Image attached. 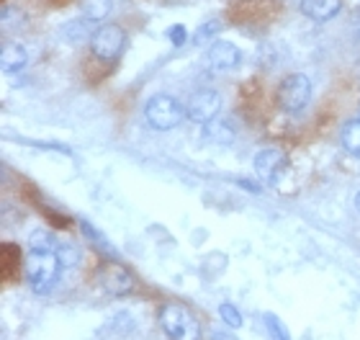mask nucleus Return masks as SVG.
<instances>
[{
    "instance_id": "nucleus-1",
    "label": "nucleus",
    "mask_w": 360,
    "mask_h": 340,
    "mask_svg": "<svg viewBox=\"0 0 360 340\" xmlns=\"http://www.w3.org/2000/svg\"><path fill=\"white\" fill-rule=\"evenodd\" d=\"M65 265L60 263L57 253L49 250H29V256L23 260V271H26V281L37 294H46L49 289L60 281V271Z\"/></svg>"
},
{
    "instance_id": "nucleus-2",
    "label": "nucleus",
    "mask_w": 360,
    "mask_h": 340,
    "mask_svg": "<svg viewBox=\"0 0 360 340\" xmlns=\"http://www.w3.org/2000/svg\"><path fill=\"white\" fill-rule=\"evenodd\" d=\"M160 325H162L170 340H201V325L180 304L160 307Z\"/></svg>"
},
{
    "instance_id": "nucleus-3",
    "label": "nucleus",
    "mask_w": 360,
    "mask_h": 340,
    "mask_svg": "<svg viewBox=\"0 0 360 340\" xmlns=\"http://www.w3.org/2000/svg\"><path fill=\"white\" fill-rule=\"evenodd\" d=\"M183 116H188L186 108L180 106V101H175L173 96H165V93H160L155 99L147 101V106H144V119L150 124L152 129H158V132H170L175 129L183 121Z\"/></svg>"
},
{
    "instance_id": "nucleus-4",
    "label": "nucleus",
    "mask_w": 360,
    "mask_h": 340,
    "mask_svg": "<svg viewBox=\"0 0 360 340\" xmlns=\"http://www.w3.org/2000/svg\"><path fill=\"white\" fill-rule=\"evenodd\" d=\"M311 101V83L307 75H288L278 88V103L288 113H299L309 106Z\"/></svg>"
},
{
    "instance_id": "nucleus-5",
    "label": "nucleus",
    "mask_w": 360,
    "mask_h": 340,
    "mask_svg": "<svg viewBox=\"0 0 360 340\" xmlns=\"http://www.w3.org/2000/svg\"><path fill=\"white\" fill-rule=\"evenodd\" d=\"M124 44H127V34L124 29L113 26V23H105V26H98V31L90 39V49L98 60L113 62L119 60L121 52H124Z\"/></svg>"
},
{
    "instance_id": "nucleus-6",
    "label": "nucleus",
    "mask_w": 360,
    "mask_h": 340,
    "mask_svg": "<svg viewBox=\"0 0 360 340\" xmlns=\"http://www.w3.org/2000/svg\"><path fill=\"white\" fill-rule=\"evenodd\" d=\"M219 108H221V96L217 91H198L188 101L186 113L195 124H209L211 119H217Z\"/></svg>"
},
{
    "instance_id": "nucleus-7",
    "label": "nucleus",
    "mask_w": 360,
    "mask_h": 340,
    "mask_svg": "<svg viewBox=\"0 0 360 340\" xmlns=\"http://www.w3.org/2000/svg\"><path fill=\"white\" fill-rule=\"evenodd\" d=\"M101 287L108 291V294H127L129 289H131V276H129V271L124 268V265H119L116 260H108V263L101 268Z\"/></svg>"
},
{
    "instance_id": "nucleus-8",
    "label": "nucleus",
    "mask_w": 360,
    "mask_h": 340,
    "mask_svg": "<svg viewBox=\"0 0 360 340\" xmlns=\"http://www.w3.org/2000/svg\"><path fill=\"white\" fill-rule=\"evenodd\" d=\"M285 165H288L285 155L281 150H273V147H270V150H263L255 158V170L265 183H276L278 175L285 170Z\"/></svg>"
},
{
    "instance_id": "nucleus-9",
    "label": "nucleus",
    "mask_w": 360,
    "mask_h": 340,
    "mask_svg": "<svg viewBox=\"0 0 360 340\" xmlns=\"http://www.w3.org/2000/svg\"><path fill=\"white\" fill-rule=\"evenodd\" d=\"M242 60L240 49L232 42H214L209 49V62L214 70H232L237 68Z\"/></svg>"
},
{
    "instance_id": "nucleus-10",
    "label": "nucleus",
    "mask_w": 360,
    "mask_h": 340,
    "mask_svg": "<svg viewBox=\"0 0 360 340\" xmlns=\"http://www.w3.org/2000/svg\"><path fill=\"white\" fill-rule=\"evenodd\" d=\"M342 0H301V13L311 21H330L332 15L340 13Z\"/></svg>"
},
{
    "instance_id": "nucleus-11",
    "label": "nucleus",
    "mask_w": 360,
    "mask_h": 340,
    "mask_svg": "<svg viewBox=\"0 0 360 340\" xmlns=\"http://www.w3.org/2000/svg\"><path fill=\"white\" fill-rule=\"evenodd\" d=\"M234 127H232V121L229 119H211L206 127H203V137L209 139V142L214 144H232L234 142Z\"/></svg>"
},
{
    "instance_id": "nucleus-12",
    "label": "nucleus",
    "mask_w": 360,
    "mask_h": 340,
    "mask_svg": "<svg viewBox=\"0 0 360 340\" xmlns=\"http://www.w3.org/2000/svg\"><path fill=\"white\" fill-rule=\"evenodd\" d=\"M0 65L6 73H18L26 65V49L21 44H6L0 52Z\"/></svg>"
},
{
    "instance_id": "nucleus-13",
    "label": "nucleus",
    "mask_w": 360,
    "mask_h": 340,
    "mask_svg": "<svg viewBox=\"0 0 360 340\" xmlns=\"http://www.w3.org/2000/svg\"><path fill=\"white\" fill-rule=\"evenodd\" d=\"M96 31H98L96 29V21H90V18H80V21L68 23L65 34H68L70 42H90Z\"/></svg>"
},
{
    "instance_id": "nucleus-14",
    "label": "nucleus",
    "mask_w": 360,
    "mask_h": 340,
    "mask_svg": "<svg viewBox=\"0 0 360 340\" xmlns=\"http://www.w3.org/2000/svg\"><path fill=\"white\" fill-rule=\"evenodd\" d=\"M108 13H111V0H83V18L98 23Z\"/></svg>"
},
{
    "instance_id": "nucleus-15",
    "label": "nucleus",
    "mask_w": 360,
    "mask_h": 340,
    "mask_svg": "<svg viewBox=\"0 0 360 340\" xmlns=\"http://www.w3.org/2000/svg\"><path fill=\"white\" fill-rule=\"evenodd\" d=\"M80 227H83V234H85V237H88V240L93 242V245H96V248L101 250L103 256H108V258L116 256V250H113V245H111V242H108V240H105L103 234L98 232L96 227H90L88 222H80Z\"/></svg>"
},
{
    "instance_id": "nucleus-16",
    "label": "nucleus",
    "mask_w": 360,
    "mask_h": 340,
    "mask_svg": "<svg viewBox=\"0 0 360 340\" xmlns=\"http://www.w3.org/2000/svg\"><path fill=\"white\" fill-rule=\"evenodd\" d=\"M342 147H345L350 155L360 158V121L347 124L345 132H342Z\"/></svg>"
},
{
    "instance_id": "nucleus-17",
    "label": "nucleus",
    "mask_w": 360,
    "mask_h": 340,
    "mask_svg": "<svg viewBox=\"0 0 360 340\" xmlns=\"http://www.w3.org/2000/svg\"><path fill=\"white\" fill-rule=\"evenodd\" d=\"M57 242L60 240H54L46 229H37V232H31V237H29L31 250H49V253H54V250H57Z\"/></svg>"
},
{
    "instance_id": "nucleus-18",
    "label": "nucleus",
    "mask_w": 360,
    "mask_h": 340,
    "mask_svg": "<svg viewBox=\"0 0 360 340\" xmlns=\"http://www.w3.org/2000/svg\"><path fill=\"white\" fill-rule=\"evenodd\" d=\"M57 258H60V263L68 268V265H77L80 263V250L72 245V242H57Z\"/></svg>"
},
{
    "instance_id": "nucleus-19",
    "label": "nucleus",
    "mask_w": 360,
    "mask_h": 340,
    "mask_svg": "<svg viewBox=\"0 0 360 340\" xmlns=\"http://www.w3.org/2000/svg\"><path fill=\"white\" fill-rule=\"evenodd\" d=\"M219 315H221V320H224L229 327H240L242 325V312L234 307V304L224 302L221 307H219Z\"/></svg>"
},
{
    "instance_id": "nucleus-20",
    "label": "nucleus",
    "mask_w": 360,
    "mask_h": 340,
    "mask_svg": "<svg viewBox=\"0 0 360 340\" xmlns=\"http://www.w3.org/2000/svg\"><path fill=\"white\" fill-rule=\"evenodd\" d=\"M265 325L270 327V335H273V340H291L288 338V330H285V325L281 322V320L276 317V315H265Z\"/></svg>"
},
{
    "instance_id": "nucleus-21",
    "label": "nucleus",
    "mask_w": 360,
    "mask_h": 340,
    "mask_svg": "<svg viewBox=\"0 0 360 340\" xmlns=\"http://www.w3.org/2000/svg\"><path fill=\"white\" fill-rule=\"evenodd\" d=\"M186 37H188V34H186V29H183L180 23H175V26H170V29H167V39H170L175 46L186 44Z\"/></svg>"
},
{
    "instance_id": "nucleus-22",
    "label": "nucleus",
    "mask_w": 360,
    "mask_h": 340,
    "mask_svg": "<svg viewBox=\"0 0 360 340\" xmlns=\"http://www.w3.org/2000/svg\"><path fill=\"white\" fill-rule=\"evenodd\" d=\"M219 26H221V23H219L217 18H214V21H209L206 26H203V29H198V34H195V37H198V39L211 37V34H217V31H219Z\"/></svg>"
},
{
    "instance_id": "nucleus-23",
    "label": "nucleus",
    "mask_w": 360,
    "mask_h": 340,
    "mask_svg": "<svg viewBox=\"0 0 360 340\" xmlns=\"http://www.w3.org/2000/svg\"><path fill=\"white\" fill-rule=\"evenodd\" d=\"M355 209H358V212H360V194H358V196H355Z\"/></svg>"
}]
</instances>
